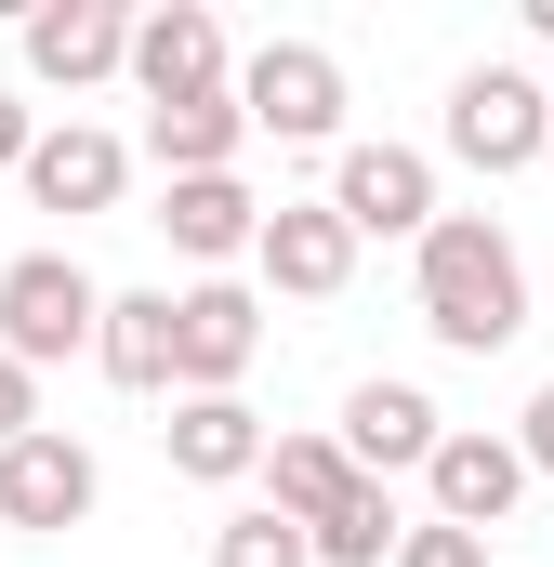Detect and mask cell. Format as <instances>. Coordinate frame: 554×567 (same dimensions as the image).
I'll return each mask as SVG.
<instances>
[{"instance_id":"d4e9b609","label":"cell","mask_w":554,"mask_h":567,"mask_svg":"<svg viewBox=\"0 0 554 567\" xmlns=\"http://www.w3.org/2000/svg\"><path fill=\"white\" fill-rule=\"evenodd\" d=\"M529 27H542V40H554V0H529Z\"/></svg>"},{"instance_id":"ac0fdd59","label":"cell","mask_w":554,"mask_h":567,"mask_svg":"<svg viewBox=\"0 0 554 567\" xmlns=\"http://www.w3.org/2000/svg\"><path fill=\"white\" fill-rule=\"evenodd\" d=\"M93 370H106L120 396H172V290H106V343H93Z\"/></svg>"},{"instance_id":"8fae6325","label":"cell","mask_w":554,"mask_h":567,"mask_svg":"<svg viewBox=\"0 0 554 567\" xmlns=\"http://www.w3.org/2000/svg\"><path fill=\"white\" fill-rule=\"evenodd\" d=\"M27 80H40V93L133 80V13H120V0H40V13H27Z\"/></svg>"},{"instance_id":"277c9868","label":"cell","mask_w":554,"mask_h":567,"mask_svg":"<svg viewBox=\"0 0 554 567\" xmlns=\"http://www.w3.org/2000/svg\"><path fill=\"white\" fill-rule=\"evenodd\" d=\"M252 357H265V290H238V278L172 290V396H238Z\"/></svg>"},{"instance_id":"7a4b0ae2","label":"cell","mask_w":554,"mask_h":567,"mask_svg":"<svg viewBox=\"0 0 554 567\" xmlns=\"http://www.w3.org/2000/svg\"><path fill=\"white\" fill-rule=\"evenodd\" d=\"M106 343V278L80 251H13L0 265V357L53 370V357H93Z\"/></svg>"},{"instance_id":"8992f818","label":"cell","mask_w":554,"mask_h":567,"mask_svg":"<svg viewBox=\"0 0 554 567\" xmlns=\"http://www.w3.org/2000/svg\"><path fill=\"white\" fill-rule=\"evenodd\" d=\"M330 212H343L357 238H410V251L449 225V212H435V158H422V145H343V158H330Z\"/></svg>"},{"instance_id":"30bf717a","label":"cell","mask_w":554,"mask_h":567,"mask_svg":"<svg viewBox=\"0 0 554 567\" xmlns=\"http://www.w3.org/2000/svg\"><path fill=\"white\" fill-rule=\"evenodd\" d=\"M252 278H265L277 303H343V278H357V225H343L330 198H277Z\"/></svg>"},{"instance_id":"52a82bcc","label":"cell","mask_w":554,"mask_h":567,"mask_svg":"<svg viewBox=\"0 0 554 567\" xmlns=\"http://www.w3.org/2000/svg\"><path fill=\"white\" fill-rule=\"evenodd\" d=\"M238 106H252V133H277V145H330L343 133V53L265 40V53L238 66Z\"/></svg>"},{"instance_id":"e0dca14e","label":"cell","mask_w":554,"mask_h":567,"mask_svg":"<svg viewBox=\"0 0 554 567\" xmlns=\"http://www.w3.org/2000/svg\"><path fill=\"white\" fill-rule=\"evenodd\" d=\"M357 488H370V475L343 462V435H277L265 449V515H290V528H330Z\"/></svg>"},{"instance_id":"2e32d148","label":"cell","mask_w":554,"mask_h":567,"mask_svg":"<svg viewBox=\"0 0 554 567\" xmlns=\"http://www.w3.org/2000/svg\"><path fill=\"white\" fill-rule=\"evenodd\" d=\"M238 145H252V106H238V93H198V106H145V158H158V185L238 172Z\"/></svg>"},{"instance_id":"603a6c76","label":"cell","mask_w":554,"mask_h":567,"mask_svg":"<svg viewBox=\"0 0 554 567\" xmlns=\"http://www.w3.org/2000/svg\"><path fill=\"white\" fill-rule=\"evenodd\" d=\"M515 449H529V475H554V383L529 396V410H515Z\"/></svg>"},{"instance_id":"cb8c5ba5","label":"cell","mask_w":554,"mask_h":567,"mask_svg":"<svg viewBox=\"0 0 554 567\" xmlns=\"http://www.w3.org/2000/svg\"><path fill=\"white\" fill-rule=\"evenodd\" d=\"M27 158H40V120H27V106L0 93V172H27Z\"/></svg>"},{"instance_id":"3957f363","label":"cell","mask_w":554,"mask_h":567,"mask_svg":"<svg viewBox=\"0 0 554 567\" xmlns=\"http://www.w3.org/2000/svg\"><path fill=\"white\" fill-rule=\"evenodd\" d=\"M435 133H449L462 172H489V185H502V172H529V158L554 145V80H529V66H462Z\"/></svg>"},{"instance_id":"ba28073f","label":"cell","mask_w":554,"mask_h":567,"mask_svg":"<svg viewBox=\"0 0 554 567\" xmlns=\"http://www.w3.org/2000/svg\"><path fill=\"white\" fill-rule=\"evenodd\" d=\"M93 502H106V462L66 423H40L27 449H0V528H40V542H53V528H80Z\"/></svg>"},{"instance_id":"5bb4252c","label":"cell","mask_w":554,"mask_h":567,"mask_svg":"<svg viewBox=\"0 0 554 567\" xmlns=\"http://www.w3.org/2000/svg\"><path fill=\"white\" fill-rule=\"evenodd\" d=\"M158 238H172L185 265H238V251H265V198H252L238 172H198V185H158Z\"/></svg>"},{"instance_id":"9a60e30c","label":"cell","mask_w":554,"mask_h":567,"mask_svg":"<svg viewBox=\"0 0 554 567\" xmlns=\"http://www.w3.org/2000/svg\"><path fill=\"white\" fill-rule=\"evenodd\" d=\"M120 185H133V145L93 133V120H53L40 158H27V198L40 212H120Z\"/></svg>"},{"instance_id":"5b68a950","label":"cell","mask_w":554,"mask_h":567,"mask_svg":"<svg viewBox=\"0 0 554 567\" xmlns=\"http://www.w3.org/2000/svg\"><path fill=\"white\" fill-rule=\"evenodd\" d=\"M133 93H145V106L238 93V53H225V13H212V0H158V13H133Z\"/></svg>"},{"instance_id":"7402d4cb","label":"cell","mask_w":554,"mask_h":567,"mask_svg":"<svg viewBox=\"0 0 554 567\" xmlns=\"http://www.w3.org/2000/svg\"><path fill=\"white\" fill-rule=\"evenodd\" d=\"M27 435H40V370L0 357V449H27Z\"/></svg>"},{"instance_id":"4fadbf2b","label":"cell","mask_w":554,"mask_h":567,"mask_svg":"<svg viewBox=\"0 0 554 567\" xmlns=\"http://www.w3.org/2000/svg\"><path fill=\"white\" fill-rule=\"evenodd\" d=\"M158 449H172V475L185 488H238V475H265V410L252 396H172V423H158Z\"/></svg>"},{"instance_id":"44dd1931","label":"cell","mask_w":554,"mask_h":567,"mask_svg":"<svg viewBox=\"0 0 554 567\" xmlns=\"http://www.w3.org/2000/svg\"><path fill=\"white\" fill-rule=\"evenodd\" d=\"M397 567H489V542H475V528H435V515H422L410 542H397Z\"/></svg>"},{"instance_id":"7c38bea8","label":"cell","mask_w":554,"mask_h":567,"mask_svg":"<svg viewBox=\"0 0 554 567\" xmlns=\"http://www.w3.org/2000/svg\"><path fill=\"white\" fill-rule=\"evenodd\" d=\"M330 435H343V462H357V475H383V488H397V475H422V462L449 449V410H435L422 383H357Z\"/></svg>"},{"instance_id":"6da1fadb","label":"cell","mask_w":554,"mask_h":567,"mask_svg":"<svg viewBox=\"0 0 554 567\" xmlns=\"http://www.w3.org/2000/svg\"><path fill=\"white\" fill-rule=\"evenodd\" d=\"M410 303H422V330H435L449 357H502V343L529 330V251H515L489 212H449L410 251Z\"/></svg>"},{"instance_id":"d6986e66","label":"cell","mask_w":554,"mask_h":567,"mask_svg":"<svg viewBox=\"0 0 554 567\" xmlns=\"http://www.w3.org/2000/svg\"><path fill=\"white\" fill-rule=\"evenodd\" d=\"M304 542H317V567H397V542H410V515H397V488L370 475V488H357V502H343L330 528H304Z\"/></svg>"},{"instance_id":"ffe728a7","label":"cell","mask_w":554,"mask_h":567,"mask_svg":"<svg viewBox=\"0 0 554 567\" xmlns=\"http://www.w3.org/2000/svg\"><path fill=\"white\" fill-rule=\"evenodd\" d=\"M212 567H317V542H304L290 515H225V528H212Z\"/></svg>"},{"instance_id":"9c48e42d","label":"cell","mask_w":554,"mask_h":567,"mask_svg":"<svg viewBox=\"0 0 554 567\" xmlns=\"http://www.w3.org/2000/svg\"><path fill=\"white\" fill-rule=\"evenodd\" d=\"M422 502H435V528H502L515 502H529V449L515 435H489V423H449V449L422 462Z\"/></svg>"}]
</instances>
